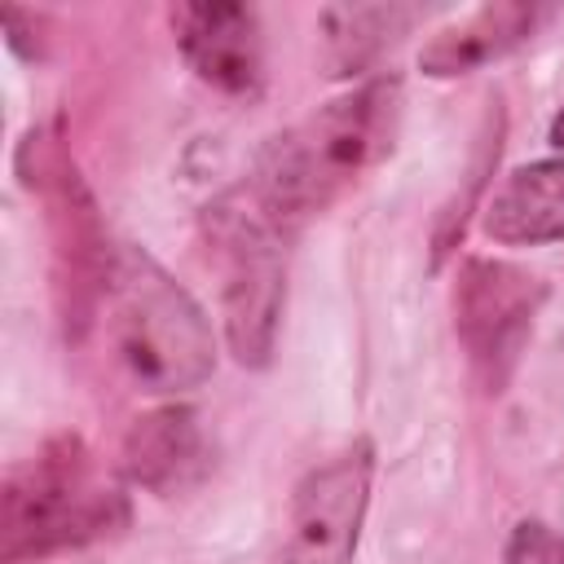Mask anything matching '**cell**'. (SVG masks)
Masks as SVG:
<instances>
[{"instance_id":"cell-1","label":"cell","mask_w":564,"mask_h":564,"mask_svg":"<svg viewBox=\"0 0 564 564\" xmlns=\"http://www.w3.org/2000/svg\"><path fill=\"white\" fill-rule=\"evenodd\" d=\"M401 123V79L379 70L357 88L330 97L295 128L269 137L247 185L282 220L300 225L326 212L344 189L388 159Z\"/></svg>"},{"instance_id":"cell-2","label":"cell","mask_w":564,"mask_h":564,"mask_svg":"<svg viewBox=\"0 0 564 564\" xmlns=\"http://www.w3.org/2000/svg\"><path fill=\"white\" fill-rule=\"evenodd\" d=\"M128 494L79 436H53L0 485V564H44L123 533Z\"/></svg>"},{"instance_id":"cell-3","label":"cell","mask_w":564,"mask_h":564,"mask_svg":"<svg viewBox=\"0 0 564 564\" xmlns=\"http://www.w3.org/2000/svg\"><path fill=\"white\" fill-rule=\"evenodd\" d=\"M110 339L150 397H185L216 370V330L203 304L137 242H119L110 260Z\"/></svg>"},{"instance_id":"cell-4","label":"cell","mask_w":564,"mask_h":564,"mask_svg":"<svg viewBox=\"0 0 564 564\" xmlns=\"http://www.w3.org/2000/svg\"><path fill=\"white\" fill-rule=\"evenodd\" d=\"M282 225L256 189L242 181L203 207V242L220 264V322L225 344L238 366L264 370L278 348V326L286 308V242Z\"/></svg>"},{"instance_id":"cell-5","label":"cell","mask_w":564,"mask_h":564,"mask_svg":"<svg viewBox=\"0 0 564 564\" xmlns=\"http://www.w3.org/2000/svg\"><path fill=\"white\" fill-rule=\"evenodd\" d=\"M18 172H22V185L40 194L48 207L53 260H57V313H62L66 339H79L84 326L93 322L97 300L110 286L115 247H106L97 203L53 128H31L18 141Z\"/></svg>"},{"instance_id":"cell-6","label":"cell","mask_w":564,"mask_h":564,"mask_svg":"<svg viewBox=\"0 0 564 564\" xmlns=\"http://www.w3.org/2000/svg\"><path fill=\"white\" fill-rule=\"evenodd\" d=\"M546 300V282L511 260L467 256L454 278V335L485 383V392H502L529 335L533 317Z\"/></svg>"},{"instance_id":"cell-7","label":"cell","mask_w":564,"mask_h":564,"mask_svg":"<svg viewBox=\"0 0 564 564\" xmlns=\"http://www.w3.org/2000/svg\"><path fill=\"white\" fill-rule=\"evenodd\" d=\"M375 489V441L357 436L308 467L286 507V533L269 564H352Z\"/></svg>"},{"instance_id":"cell-8","label":"cell","mask_w":564,"mask_h":564,"mask_svg":"<svg viewBox=\"0 0 564 564\" xmlns=\"http://www.w3.org/2000/svg\"><path fill=\"white\" fill-rule=\"evenodd\" d=\"M172 40L185 66L220 97L251 101L264 88V35L260 13L234 0H185L167 9Z\"/></svg>"},{"instance_id":"cell-9","label":"cell","mask_w":564,"mask_h":564,"mask_svg":"<svg viewBox=\"0 0 564 564\" xmlns=\"http://www.w3.org/2000/svg\"><path fill=\"white\" fill-rule=\"evenodd\" d=\"M119 471L128 485L154 498H176L194 489L212 471V445L203 436L198 410L185 401H167L137 414L119 445Z\"/></svg>"},{"instance_id":"cell-10","label":"cell","mask_w":564,"mask_h":564,"mask_svg":"<svg viewBox=\"0 0 564 564\" xmlns=\"http://www.w3.org/2000/svg\"><path fill=\"white\" fill-rule=\"evenodd\" d=\"M480 229L498 247L564 242V154L511 167L485 198Z\"/></svg>"},{"instance_id":"cell-11","label":"cell","mask_w":564,"mask_h":564,"mask_svg":"<svg viewBox=\"0 0 564 564\" xmlns=\"http://www.w3.org/2000/svg\"><path fill=\"white\" fill-rule=\"evenodd\" d=\"M546 18H551V9L546 4H533V0H498V4H485V9L467 13L454 26H441L419 48V70L432 75V79L471 75V70L507 57L511 48H520Z\"/></svg>"},{"instance_id":"cell-12","label":"cell","mask_w":564,"mask_h":564,"mask_svg":"<svg viewBox=\"0 0 564 564\" xmlns=\"http://www.w3.org/2000/svg\"><path fill=\"white\" fill-rule=\"evenodd\" d=\"M410 4H330L317 13L322 35V75L357 79L370 75L383 53L414 26Z\"/></svg>"},{"instance_id":"cell-13","label":"cell","mask_w":564,"mask_h":564,"mask_svg":"<svg viewBox=\"0 0 564 564\" xmlns=\"http://www.w3.org/2000/svg\"><path fill=\"white\" fill-rule=\"evenodd\" d=\"M502 564H564V533L546 520H516L502 546Z\"/></svg>"},{"instance_id":"cell-14","label":"cell","mask_w":564,"mask_h":564,"mask_svg":"<svg viewBox=\"0 0 564 564\" xmlns=\"http://www.w3.org/2000/svg\"><path fill=\"white\" fill-rule=\"evenodd\" d=\"M4 44L22 57V62H35V57H44V48H40V26H35V18L31 13H22V9H13V4H4Z\"/></svg>"},{"instance_id":"cell-15","label":"cell","mask_w":564,"mask_h":564,"mask_svg":"<svg viewBox=\"0 0 564 564\" xmlns=\"http://www.w3.org/2000/svg\"><path fill=\"white\" fill-rule=\"evenodd\" d=\"M546 141L564 154V101H560V110H555V119H551V128H546Z\"/></svg>"}]
</instances>
